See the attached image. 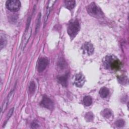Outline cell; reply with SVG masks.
Instances as JSON below:
<instances>
[{"instance_id": "8fae6325", "label": "cell", "mask_w": 129, "mask_h": 129, "mask_svg": "<svg viewBox=\"0 0 129 129\" xmlns=\"http://www.w3.org/2000/svg\"><path fill=\"white\" fill-rule=\"evenodd\" d=\"M75 1H65L64 7L69 10H72L75 7Z\"/></svg>"}, {"instance_id": "5bb4252c", "label": "cell", "mask_w": 129, "mask_h": 129, "mask_svg": "<svg viewBox=\"0 0 129 129\" xmlns=\"http://www.w3.org/2000/svg\"><path fill=\"white\" fill-rule=\"evenodd\" d=\"M55 2V1H52L51 4H50V1L49 2V3H48V6L47 7V9H46V16H45V24L47 22V18H48V17L49 16V14L50 13V10L53 5V3Z\"/></svg>"}, {"instance_id": "7a4b0ae2", "label": "cell", "mask_w": 129, "mask_h": 129, "mask_svg": "<svg viewBox=\"0 0 129 129\" xmlns=\"http://www.w3.org/2000/svg\"><path fill=\"white\" fill-rule=\"evenodd\" d=\"M87 11L90 15L96 18H101L104 16L101 10L94 3H91L87 7Z\"/></svg>"}, {"instance_id": "7c38bea8", "label": "cell", "mask_w": 129, "mask_h": 129, "mask_svg": "<svg viewBox=\"0 0 129 129\" xmlns=\"http://www.w3.org/2000/svg\"><path fill=\"white\" fill-rule=\"evenodd\" d=\"M84 104L86 106H89L91 105L92 103V99L90 96H86L83 99Z\"/></svg>"}, {"instance_id": "ba28073f", "label": "cell", "mask_w": 129, "mask_h": 129, "mask_svg": "<svg viewBox=\"0 0 129 129\" xmlns=\"http://www.w3.org/2000/svg\"><path fill=\"white\" fill-rule=\"evenodd\" d=\"M84 51L88 55H91L94 52V47L90 42H86L83 46Z\"/></svg>"}, {"instance_id": "30bf717a", "label": "cell", "mask_w": 129, "mask_h": 129, "mask_svg": "<svg viewBox=\"0 0 129 129\" xmlns=\"http://www.w3.org/2000/svg\"><path fill=\"white\" fill-rule=\"evenodd\" d=\"M109 94V90L108 88L106 87H102L100 89L99 91V94L100 96L103 98H106Z\"/></svg>"}, {"instance_id": "ac0fdd59", "label": "cell", "mask_w": 129, "mask_h": 129, "mask_svg": "<svg viewBox=\"0 0 129 129\" xmlns=\"http://www.w3.org/2000/svg\"><path fill=\"white\" fill-rule=\"evenodd\" d=\"M115 124L117 127H122L124 125V121L122 119H118L116 121Z\"/></svg>"}, {"instance_id": "52a82bcc", "label": "cell", "mask_w": 129, "mask_h": 129, "mask_svg": "<svg viewBox=\"0 0 129 129\" xmlns=\"http://www.w3.org/2000/svg\"><path fill=\"white\" fill-rule=\"evenodd\" d=\"M85 82V77L82 74H78L76 75L74 84L78 87H81L83 86Z\"/></svg>"}, {"instance_id": "8992f818", "label": "cell", "mask_w": 129, "mask_h": 129, "mask_svg": "<svg viewBox=\"0 0 129 129\" xmlns=\"http://www.w3.org/2000/svg\"><path fill=\"white\" fill-rule=\"evenodd\" d=\"M49 63V60L46 58H41L38 63L37 70L39 72H43Z\"/></svg>"}, {"instance_id": "d6986e66", "label": "cell", "mask_w": 129, "mask_h": 129, "mask_svg": "<svg viewBox=\"0 0 129 129\" xmlns=\"http://www.w3.org/2000/svg\"><path fill=\"white\" fill-rule=\"evenodd\" d=\"M40 20H41V13L39 14L38 18H37V24H36V31H35V33H36L39 28V26H40Z\"/></svg>"}, {"instance_id": "6da1fadb", "label": "cell", "mask_w": 129, "mask_h": 129, "mask_svg": "<svg viewBox=\"0 0 129 129\" xmlns=\"http://www.w3.org/2000/svg\"><path fill=\"white\" fill-rule=\"evenodd\" d=\"M103 63L106 69H111L112 70H119L121 63L113 56H106L103 60Z\"/></svg>"}, {"instance_id": "e0dca14e", "label": "cell", "mask_w": 129, "mask_h": 129, "mask_svg": "<svg viewBox=\"0 0 129 129\" xmlns=\"http://www.w3.org/2000/svg\"><path fill=\"white\" fill-rule=\"evenodd\" d=\"M35 88H36V85H35V83H34V81L31 82V83H30L29 87V92L31 93H33L35 90Z\"/></svg>"}, {"instance_id": "9a60e30c", "label": "cell", "mask_w": 129, "mask_h": 129, "mask_svg": "<svg viewBox=\"0 0 129 129\" xmlns=\"http://www.w3.org/2000/svg\"><path fill=\"white\" fill-rule=\"evenodd\" d=\"M7 43V38L6 36L3 34H1V39H0V44H1V48L3 49V47H5Z\"/></svg>"}, {"instance_id": "9c48e42d", "label": "cell", "mask_w": 129, "mask_h": 129, "mask_svg": "<svg viewBox=\"0 0 129 129\" xmlns=\"http://www.w3.org/2000/svg\"><path fill=\"white\" fill-rule=\"evenodd\" d=\"M58 82L63 86L66 87L68 84V75H63L58 77Z\"/></svg>"}, {"instance_id": "4fadbf2b", "label": "cell", "mask_w": 129, "mask_h": 129, "mask_svg": "<svg viewBox=\"0 0 129 129\" xmlns=\"http://www.w3.org/2000/svg\"><path fill=\"white\" fill-rule=\"evenodd\" d=\"M101 114L103 117L108 118L112 115V112L110 109L106 108L101 112Z\"/></svg>"}, {"instance_id": "5b68a950", "label": "cell", "mask_w": 129, "mask_h": 129, "mask_svg": "<svg viewBox=\"0 0 129 129\" xmlns=\"http://www.w3.org/2000/svg\"><path fill=\"white\" fill-rule=\"evenodd\" d=\"M41 106L46 108L49 110H52L54 108V104L53 101L47 96H44L40 102Z\"/></svg>"}, {"instance_id": "2e32d148", "label": "cell", "mask_w": 129, "mask_h": 129, "mask_svg": "<svg viewBox=\"0 0 129 129\" xmlns=\"http://www.w3.org/2000/svg\"><path fill=\"white\" fill-rule=\"evenodd\" d=\"M85 118L87 121H91L94 119V114L91 112H87L85 115Z\"/></svg>"}, {"instance_id": "3957f363", "label": "cell", "mask_w": 129, "mask_h": 129, "mask_svg": "<svg viewBox=\"0 0 129 129\" xmlns=\"http://www.w3.org/2000/svg\"><path fill=\"white\" fill-rule=\"evenodd\" d=\"M80 24L78 20H72L69 24L68 33L71 38H74L80 30Z\"/></svg>"}, {"instance_id": "277c9868", "label": "cell", "mask_w": 129, "mask_h": 129, "mask_svg": "<svg viewBox=\"0 0 129 129\" xmlns=\"http://www.w3.org/2000/svg\"><path fill=\"white\" fill-rule=\"evenodd\" d=\"M6 5L8 9L12 12L18 11L21 7V3L18 0L8 1Z\"/></svg>"}]
</instances>
